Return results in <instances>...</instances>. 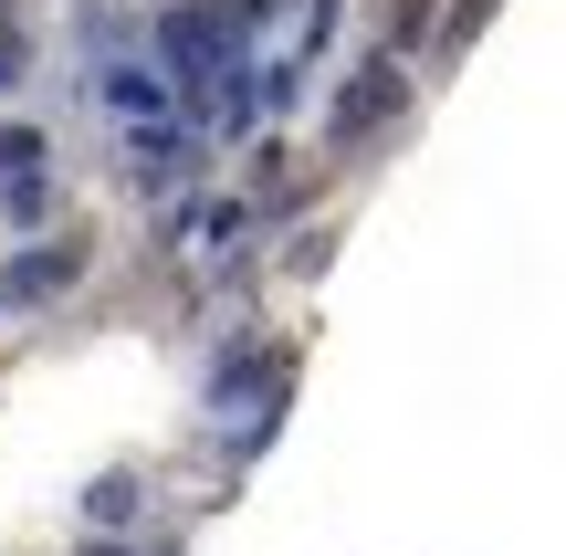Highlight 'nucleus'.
<instances>
[{
  "label": "nucleus",
  "instance_id": "f257e3e1",
  "mask_svg": "<svg viewBox=\"0 0 566 556\" xmlns=\"http://www.w3.org/2000/svg\"><path fill=\"white\" fill-rule=\"evenodd\" d=\"M63 263H74V252H21V263H11V294H21V305H32V294H53Z\"/></svg>",
  "mask_w": 566,
  "mask_h": 556
}]
</instances>
